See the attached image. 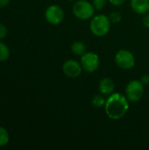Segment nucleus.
<instances>
[{"label":"nucleus","mask_w":149,"mask_h":150,"mask_svg":"<svg viewBox=\"0 0 149 150\" xmlns=\"http://www.w3.org/2000/svg\"><path fill=\"white\" fill-rule=\"evenodd\" d=\"M129 110V100L126 95L113 92L106 98L105 112L107 117L113 120L122 119Z\"/></svg>","instance_id":"obj_1"},{"label":"nucleus","mask_w":149,"mask_h":150,"mask_svg":"<svg viewBox=\"0 0 149 150\" xmlns=\"http://www.w3.org/2000/svg\"><path fill=\"white\" fill-rule=\"evenodd\" d=\"M111 24L112 22L110 21L108 16L105 14H97L91 18L90 30L95 36L104 37L109 33L111 29Z\"/></svg>","instance_id":"obj_2"},{"label":"nucleus","mask_w":149,"mask_h":150,"mask_svg":"<svg viewBox=\"0 0 149 150\" xmlns=\"http://www.w3.org/2000/svg\"><path fill=\"white\" fill-rule=\"evenodd\" d=\"M95 11L96 9L94 8L92 3L87 0H76L72 7L74 16L81 20L90 19L94 16Z\"/></svg>","instance_id":"obj_3"},{"label":"nucleus","mask_w":149,"mask_h":150,"mask_svg":"<svg viewBox=\"0 0 149 150\" xmlns=\"http://www.w3.org/2000/svg\"><path fill=\"white\" fill-rule=\"evenodd\" d=\"M144 84L141 80H132L126 87L125 94L129 102H139L144 95Z\"/></svg>","instance_id":"obj_4"},{"label":"nucleus","mask_w":149,"mask_h":150,"mask_svg":"<svg viewBox=\"0 0 149 150\" xmlns=\"http://www.w3.org/2000/svg\"><path fill=\"white\" fill-rule=\"evenodd\" d=\"M115 63L122 69H131L135 65V57L127 49H120L115 54Z\"/></svg>","instance_id":"obj_5"},{"label":"nucleus","mask_w":149,"mask_h":150,"mask_svg":"<svg viewBox=\"0 0 149 150\" xmlns=\"http://www.w3.org/2000/svg\"><path fill=\"white\" fill-rule=\"evenodd\" d=\"M80 63L83 70L89 73H93L99 68L100 59L98 54L95 52H85L81 56Z\"/></svg>","instance_id":"obj_6"},{"label":"nucleus","mask_w":149,"mask_h":150,"mask_svg":"<svg viewBox=\"0 0 149 150\" xmlns=\"http://www.w3.org/2000/svg\"><path fill=\"white\" fill-rule=\"evenodd\" d=\"M64 11L63 9L56 4L48 6L45 11L46 20L51 25H59L64 19Z\"/></svg>","instance_id":"obj_7"},{"label":"nucleus","mask_w":149,"mask_h":150,"mask_svg":"<svg viewBox=\"0 0 149 150\" xmlns=\"http://www.w3.org/2000/svg\"><path fill=\"white\" fill-rule=\"evenodd\" d=\"M83 71V68L80 62L74 59L67 60L62 65V72L64 75L69 78L78 77Z\"/></svg>","instance_id":"obj_8"},{"label":"nucleus","mask_w":149,"mask_h":150,"mask_svg":"<svg viewBox=\"0 0 149 150\" xmlns=\"http://www.w3.org/2000/svg\"><path fill=\"white\" fill-rule=\"evenodd\" d=\"M99 92L105 96H110L112 93L114 92L115 90V83L113 80L110 77H104L98 84Z\"/></svg>","instance_id":"obj_9"},{"label":"nucleus","mask_w":149,"mask_h":150,"mask_svg":"<svg viewBox=\"0 0 149 150\" xmlns=\"http://www.w3.org/2000/svg\"><path fill=\"white\" fill-rule=\"evenodd\" d=\"M130 5L132 10L137 14H142L149 11V0H131Z\"/></svg>","instance_id":"obj_10"},{"label":"nucleus","mask_w":149,"mask_h":150,"mask_svg":"<svg viewBox=\"0 0 149 150\" xmlns=\"http://www.w3.org/2000/svg\"><path fill=\"white\" fill-rule=\"evenodd\" d=\"M71 50L75 55L77 56H82L85 52H86V47L83 42L80 40L74 41L71 45Z\"/></svg>","instance_id":"obj_11"},{"label":"nucleus","mask_w":149,"mask_h":150,"mask_svg":"<svg viewBox=\"0 0 149 150\" xmlns=\"http://www.w3.org/2000/svg\"><path fill=\"white\" fill-rule=\"evenodd\" d=\"M105 102H106V99L105 98V95L103 94H97L95 95L92 99H91V104L94 107L96 108H102V107H105Z\"/></svg>","instance_id":"obj_12"},{"label":"nucleus","mask_w":149,"mask_h":150,"mask_svg":"<svg viewBox=\"0 0 149 150\" xmlns=\"http://www.w3.org/2000/svg\"><path fill=\"white\" fill-rule=\"evenodd\" d=\"M10 56V49L8 46L0 40V62L6 61Z\"/></svg>","instance_id":"obj_13"},{"label":"nucleus","mask_w":149,"mask_h":150,"mask_svg":"<svg viewBox=\"0 0 149 150\" xmlns=\"http://www.w3.org/2000/svg\"><path fill=\"white\" fill-rule=\"evenodd\" d=\"M9 140H10V136L7 130L4 127H0V147H4L7 145Z\"/></svg>","instance_id":"obj_14"},{"label":"nucleus","mask_w":149,"mask_h":150,"mask_svg":"<svg viewBox=\"0 0 149 150\" xmlns=\"http://www.w3.org/2000/svg\"><path fill=\"white\" fill-rule=\"evenodd\" d=\"M109 18H110V21L113 24H118L121 21L122 19V16H121V13L119 12V11H112L110 13V15L108 16Z\"/></svg>","instance_id":"obj_15"},{"label":"nucleus","mask_w":149,"mask_h":150,"mask_svg":"<svg viewBox=\"0 0 149 150\" xmlns=\"http://www.w3.org/2000/svg\"><path fill=\"white\" fill-rule=\"evenodd\" d=\"M108 0H92V4L96 10H102L106 6Z\"/></svg>","instance_id":"obj_16"},{"label":"nucleus","mask_w":149,"mask_h":150,"mask_svg":"<svg viewBox=\"0 0 149 150\" xmlns=\"http://www.w3.org/2000/svg\"><path fill=\"white\" fill-rule=\"evenodd\" d=\"M6 35H7V27L4 24L0 23V40L4 39Z\"/></svg>","instance_id":"obj_17"},{"label":"nucleus","mask_w":149,"mask_h":150,"mask_svg":"<svg viewBox=\"0 0 149 150\" xmlns=\"http://www.w3.org/2000/svg\"><path fill=\"white\" fill-rule=\"evenodd\" d=\"M142 25L147 27V28H149V12H147L144 14L143 18H142Z\"/></svg>","instance_id":"obj_18"},{"label":"nucleus","mask_w":149,"mask_h":150,"mask_svg":"<svg viewBox=\"0 0 149 150\" xmlns=\"http://www.w3.org/2000/svg\"><path fill=\"white\" fill-rule=\"evenodd\" d=\"M108 2L114 6H120L125 4L126 0H108Z\"/></svg>","instance_id":"obj_19"},{"label":"nucleus","mask_w":149,"mask_h":150,"mask_svg":"<svg viewBox=\"0 0 149 150\" xmlns=\"http://www.w3.org/2000/svg\"><path fill=\"white\" fill-rule=\"evenodd\" d=\"M141 82L144 84V85H148L149 84V75L148 74H145L141 77Z\"/></svg>","instance_id":"obj_20"},{"label":"nucleus","mask_w":149,"mask_h":150,"mask_svg":"<svg viewBox=\"0 0 149 150\" xmlns=\"http://www.w3.org/2000/svg\"><path fill=\"white\" fill-rule=\"evenodd\" d=\"M11 0H0V8L6 7L10 4Z\"/></svg>","instance_id":"obj_21"},{"label":"nucleus","mask_w":149,"mask_h":150,"mask_svg":"<svg viewBox=\"0 0 149 150\" xmlns=\"http://www.w3.org/2000/svg\"><path fill=\"white\" fill-rule=\"evenodd\" d=\"M68 1H69V2H72V1H76V0H68Z\"/></svg>","instance_id":"obj_22"}]
</instances>
